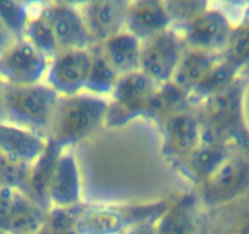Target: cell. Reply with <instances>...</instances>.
<instances>
[{
    "label": "cell",
    "instance_id": "cell-29",
    "mask_svg": "<svg viewBox=\"0 0 249 234\" xmlns=\"http://www.w3.org/2000/svg\"><path fill=\"white\" fill-rule=\"evenodd\" d=\"M171 17L172 26H179L190 21L210 5V0H162Z\"/></svg>",
    "mask_w": 249,
    "mask_h": 234
},
{
    "label": "cell",
    "instance_id": "cell-8",
    "mask_svg": "<svg viewBox=\"0 0 249 234\" xmlns=\"http://www.w3.org/2000/svg\"><path fill=\"white\" fill-rule=\"evenodd\" d=\"M186 48L178 31L174 27L143 39L140 70L158 84L171 82Z\"/></svg>",
    "mask_w": 249,
    "mask_h": 234
},
{
    "label": "cell",
    "instance_id": "cell-35",
    "mask_svg": "<svg viewBox=\"0 0 249 234\" xmlns=\"http://www.w3.org/2000/svg\"><path fill=\"white\" fill-rule=\"evenodd\" d=\"M22 1L28 6V9H30L31 13H32V11L42 9L43 6L47 5V4L49 3V1H52V0H22Z\"/></svg>",
    "mask_w": 249,
    "mask_h": 234
},
{
    "label": "cell",
    "instance_id": "cell-7",
    "mask_svg": "<svg viewBox=\"0 0 249 234\" xmlns=\"http://www.w3.org/2000/svg\"><path fill=\"white\" fill-rule=\"evenodd\" d=\"M199 187L198 197L205 209L217 210L236 201L249 190V159L233 151Z\"/></svg>",
    "mask_w": 249,
    "mask_h": 234
},
{
    "label": "cell",
    "instance_id": "cell-37",
    "mask_svg": "<svg viewBox=\"0 0 249 234\" xmlns=\"http://www.w3.org/2000/svg\"><path fill=\"white\" fill-rule=\"evenodd\" d=\"M219 3H226L231 6H242L244 9L243 0H219Z\"/></svg>",
    "mask_w": 249,
    "mask_h": 234
},
{
    "label": "cell",
    "instance_id": "cell-32",
    "mask_svg": "<svg viewBox=\"0 0 249 234\" xmlns=\"http://www.w3.org/2000/svg\"><path fill=\"white\" fill-rule=\"evenodd\" d=\"M18 39L15 34L0 21V56L13 45V43Z\"/></svg>",
    "mask_w": 249,
    "mask_h": 234
},
{
    "label": "cell",
    "instance_id": "cell-19",
    "mask_svg": "<svg viewBox=\"0 0 249 234\" xmlns=\"http://www.w3.org/2000/svg\"><path fill=\"white\" fill-rule=\"evenodd\" d=\"M64 148L48 138L47 145L38 159L30 166L27 187L23 193L35 200L38 205L49 211L52 209L49 202V187L56 168L57 160L64 151Z\"/></svg>",
    "mask_w": 249,
    "mask_h": 234
},
{
    "label": "cell",
    "instance_id": "cell-24",
    "mask_svg": "<svg viewBox=\"0 0 249 234\" xmlns=\"http://www.w3.org/2000/svg\"><path fill=\"white\" fill-rule=\"evenodd\" d=\"M239 70L234 67L232 64L221 57L216 63V65L209 71L204 80L188 94V100L193 107L198 106L202 101H204L210 95L215 94L219 90L233 82L238 77Z\"/></svg>",
    "mask_w": 249,
    "mask_h": 234
},
{
    "label": "cell",
    "instance_id": "cell-14",
    "mask_svg": "<svg viewBox=\"0 0 249 234\" xmlns=\"http://www.w3.org/2000/svg\"><path fill=\"white\" fill-rule=\"evenodd\" d=\"M128 1L130 0H93L80 9L95 44L126 28Z\"/></svg>",
    "mask_w": 249,
    "mask_h": 234
},
{
    "label": "cell",
    "instance_id": "cell-30",
    "mask_svg": "<svg viewBox=\"0 0 249 234\" xmlns=\"http://www.w3.org/2000/svg\"><path fill=\"white\" fill-rule=\"evenodd\" d=\"M30 165L13 161L0 154V185L15 188L25 192L27 187Z\"/></svg>",
    "mask_w": 249,
    "mask_h": 234
},
{
    "label": "cell",
    "instance_id": "cell-42",
    "mask_svg": "<svg viewBox=\"0 0 249 234\" xmlns=\"http://www.w3.org/2000/svg\"><path fill=\"white\" fill-rule=\"evenodd\" d=\"M37 234H42V232H39V233H37Z\"/></svg>",
    "mask_w": 249,
    "mask_h": 234
},
{
    "label": "cell",
    "instance_id": "cell-23",
    "mask_svg": "<svg viewBox=\"0 0 249 234\" xmlns=\"http://www.w3.org/2000/svg\"><path fill=\"white\" fill-rule=\"evenodd\" d=\"M190 106L192 105L188 100V94L176 87L172 82H167L158 85L148 105L144 117L160 125L167 116L174 114L175 111Z\"/></svg>",
    "mask_w": 249,
    "mask_h": 234
},
{
    "label": "cell",
    "instance_id": "cell-18",
    "mask_svg": "<svg viewBox=\"0 0 249 234\" xmlns=\"http://www.w3.org/2000/svg\"><path fill=\"white\" fill-rule=\"evenodd\" d=\"M232 152L233 150L225 145L200 142L174 167L187 180L200 185Z\"/></svg>",
    "mask_w": 249,
    "mask_h": 234
},
{
    "label": "cell",
    "instance_id": "cell-9",
    "mask_svg": "<svg viewBox=\"0 0 249 234\" xmlns=\"http://www.w3.org/2000/svg\"><path fill=\"white\" fill-rule=\"evenodd\" d=\"M49 61L25 38H18L0 56V78L8 85H30L44 82Z\"/></svg>",
    "mask_w": 249,
    "mask_h": 234
},
{
    "label": "cell",
    "instance_id": "cell-13",
    "mask_svg": "<svg viewBox=\"0 0 249 234\" xmlns=\"http://www.w3.org/2000/svg\"><path fill=\"white\" fill-rule=\"evenodd\" d=\"M199 197L188 193L171 201L155 223L157 234H207L208 219Z\"/></svg>",
    "mask_w": 249,
    "mask_h": 234
},
{
    "label": "cell",
    "instance_id": "cell-6",
    "mask_svg": "<svg viewBox=\"0 0 249 234\" xmlns=\"http://www.w3.org/2000/svg\"><path fill=\"white\" fill-rule=\"evenodd\" d=\"M172 27L178 31L187 48L222 56L231 42L236 23L224 9L210 4L186 23Z\"/></svg>",
    "mask_w": 249,
    "mask_h": 234
},
{
    "label": "cell",
    "instance_id": "cell-11",
    "mask_svg": "<svg viewBox=\"0 0 249 234\" xmlns=\"http://www.w3.org/2000/svg\"><path fill=\"white\" fill-rule=\"evenodd\" d=\"M159 128L162 137V154L172 166L200 143L202 125L193 106L175 111L160 123Z\"/></svg>",
    "mask_w": 249,
    "mask_h": 234
},
{
    "label": "cell",
    "instance_id": "cell-27",
    "mask_svg": "<svg viewBox=\"0 0 249 234\" xmlns=\"http://www.w3.org/2000/svg\"><path fill=\"white\" fill-rule=\"evenodd\" d=\"M83 206L85 202L71 207H52L42 234H81L77 223Z\"/></svg>",
    "mask_w": 249,
    "mask_h": 234
},
{
    "label": "cell",
    "instance_id": "cell-5",
    "mask_svg": "<svg viewBox=\"0 0 249 234\" xmlns=\"http://www.w3.org/2000/svg\"><path fill=\"white\" fill-rule=\"evenodd\" d=\"M158 85L141 70L120 76L110 94L105 125L120 127L137 117H144Z\"/></svg>",
    "mask_w": 249,
    "mask_h": 234
},
{
    "label": "cell",
    "instance_id": "cell-39",
    "mask_svg": "<svg viewBox=\"0 0 249 234\" xmlns=\"http://www.w3.org/2000/svg\"><path fill=\"white\" fill-rule=\"evenodd\" d=\"M3 87H4V83L3 81H1V78H0V93H1V90H3Z\"/></svg>",
    "mask_w": 249,
    "mask_h": 234
},
{
    "label": "cell",
    "instance_id": "cell-20",
    "mask_svg": "<svg viewBox=\"0 0 249 234\" xmlns=\"http://www.w3.org/2000/svg\"><path fill=\"white\" fill-rule=\"evenodd\" d=\"M95 47L120 76L140 70L142 40L128 31H121Z\"/></svg>",
    "mask_w": 249,
    "mask_h": 234
},
{
    "label": "cell",
    "instance_id": "cell-10",
    "mask_svg": "<svg viewBox=\"0 0 249 234\" xmlns=\"http://www.w3.org/2000/svg\"><path fill=\"white\" fill-rule=\"evenodd\" d=\"M92 65L90 49H62L49 61L44 82L60 97L85 92Z\"/></svg>",
    "mask_w": 249,
    "mask_h": 234
},
{
    "label": "cell",
    "instance_id": "cell-2",
    "mask_svg": "<svg viewBox=\"0 0 249 234\" xmlns=\"http://www.w3.org/2000/svg\"><path fill=\"white\" fill-rule=\"evenodd\" d=\"M109 99L82 92L59 97L47 138L64 149L73 147L105 125Z\"/></svg>",
    "mask_w": 249,
    "mask_h": 234
},
{
    "label": "cell",
    "instance_id": "cell-31",
    "mask_svg": "<svg viewBox=\"0 0 249 234\" xmlns=\"http://www.w3.org/2000/svg\"><path fill=\"white\" fill-rule=\"evenodd\" d=\"M15 188L0 185V231H3L8 222L11 207H13L14 197H15Z\"/></svg>",
    "mask_w": 249,
    "mask_h": 234
},
{
    "label": "cell",
    "instance_id": "cell-25",
    "mask_svg": "<svg viewBox=\"0 0 249 234\" xmlns=\"http://www.w3.org/2000/svg\"><path fill=\"white\" fill-rule=\"evenodd\" d=\"M90 50H92V65L88 73L85 92L98 97H110L120 75L105 60V57L100 54L95 45L90 48Z\"/></svg>",
    "mask_w": 249,
    "mask_h": 234
},
{
    "label": "cell",
    "instance_id": "cell-17",
    "mask_svg": "<svg viewBox=\"0 0 249 234\" xmlns=\"http://www.w3.org/2000/svg\"><path fill=\"white\" fill-rule=\"evenodd\" d=\"M172 27V21L162 0H130L124 30L141 40Z\"/></svg>",
    "mask_w": 249,
    "mask_h": 234
},
{
    "label": "cell",
    "instance_id": "cell-41",
    "mask_svg": "<svg viewBox=\"0 0 249 234\" xmlns=\"http://www.w3.org/2000/svg\"><path fill=\"white\" fill-rule=\"evenodd\" d=\"M212 1H219V0H210V4H212Z\"/></svg>",
    "mask_w": 249,
    "mask_h": 234
},
{
    "label": "cell",
    "instance_id": "cell-12",
    "mask_svg": "<svg viewBox=\"0 0 249 234\" xmlns=\"http://www.w3.org/2000/svg\"><path fill=\"white\" fill-rule=\"evenodd\" d=\"M54 31L59 49H90L95 43L81 10L52 0L40 9Z\"/></svg>",
    "mask_w": 249,
    "mask_h": 234
},
{
    "label": "cell",
    "instance_id": "cell-33",
    "mask_svg": "<svg viewBox=\"0 0 249 234\" xmlns=\"http://www.w3.org/2000/svg\"><path fill=\"white\" fill-rule=\"evenodd\" d=\"M231 234H249V207L243 210V212L237 217Z\"/></svg>",
    "mask_w": 249,
    "mask_h": 234
},
{
    "label": "cell",
    "instance_id": "cell-34",
    "mask_svg": "<svg viewBox=\"0 0 249 234\" xmlns=\"http://www.w3.org/2000/svg\"><path fill=\"white\" fill-rule=\"evenodd\" d=\"M157 222H144V223L133 224L128 227L122 234H157L155 229Z\"/></svg>",
    "mask_w": 249,
    "mask_h": 234
},
{
    "label": "cell",
    "instance_id": "cell-36",
    "mask_svg": "<svg viewBox=\"0 0 249 234\" xmlns=\"http://www.w3.org/2000/svg\"><path fill=\"white\" fill-rule=\"evenodd\" d=\"M56 1L68 4V5L73 6V8L81 9V8H83L85 5H87V4H89L90 1H93V0H56Z\"/></svg>",
    "mask_w": 249,
    "mask_h": 234
},
{
    "label": "cell",
    "instance_id": "cell-40",
    "mask_svg": "<svg viewBox=\"0 0 249 234\" xmlns=\"http://www.w3.org/2000/svg\"><path fill=\"white\" fill-rule=\"evenodd\" d=\"M0 234H8V233H5V232H3V231H0Z\"/></svg>",
    "mask_w": 249,
    "mask_h": 234
},
{
    "label": "cell",
    "instance_id": "cell-4",
    "mask_svg": "<svg viewBox=\"0 0 249 234\" xmlns=\"http://www.w3.org/2000/svg\"><path fill=\"white\" fill-rule=\"evenodd\" d=\"M171 201L150 204H85L78 217L81 234H122L128 227L157 222Z\"/></svg>",
    "mask_w": 249,
    "mask_h": 234
},
{
    "label": "cell",
    "instance_id": "cell-28",
    "mask_svg": "<svg viewBox=\"0 0 249 234\" xmlns=\"http://www.w3.org/2000/svg\"><path fill=\"white\" fill-rule=\"evenodd\" d=\"M31 10L22 0H0V21L18 38H22Z\"/></svg>",
    "mask_w": 249,
    "mask_h": 234
},
{
    "label": "cell",
    "instance_id": "cell-22",
    "mask_svg": "<svg viewBox=\"0 0 249 234\" xmlns=\"http://www.w3.org/2000/svg\"><path fill=\"white\" fill-rule=\"evenodd\" d=\"M48 210L38 205L26 193L16 189L13 207L3 232L8 234H37L47 222Z\"/></svg>",
    "mask_w": 249,
    "mask_h": 234
},
{
    "label": "cell",
    "instance_id": "cell-1",
    "mask_svg": "<svg viewBox=\"0 0 249 234\" xmlns=\"http://www.w3.org/2000/svg\"><path fill=\"white\" fill-rule=\"evenodd\" d=\"M244 82L237 77L224 89L200 102L197 107L202 135L200 142L221 144L249 151V132L243 118Z\"/></svg>",
    "mask_w": 249,
    "mask_h": 234
},
{
    "label": "cell",
    "instance_id": "cell-15",
    "mask_svg": "<svg viewBox=\"0 0 249 234\" xmlns=\"http://www.w3.org/2000/svg\"><path fill=\"white\" fill-rule=\"evenodd\" d=\"M48 138L30 128L0 120V154L13 161L32 165L47 145Z\"/></svg>",
    "mask_w": 249,
    "mask_h": 234
},
{
    "label": "cell",
    "instance_id": "cell-26",
    "mask_svg": "<svg viewBox=\"0 0 249 234\" xmlns=\"http://www.w3.org/2000/svg\"><path fill=\"white\" fill-rule=\"evenodd\" d=\"M23 38L27 39L33 47L37 48L48 59L54 57L55 54L60 50L54 31L40 9L31 13V17L26 26Z\"/></svg>",
    "mask_w": 249,
    "mask_h": 234
},
{
    "label": "cell",
    "instance_id": "cell-16",
    "mask_svg": "<svg viewBox=\"0 0 249 234\" xmlns=\"http://www.w3.org/2000/svg\"><path fill=\"white\" fill-rule=\"evenodd\" d=\"M52 207H71L82 204V187L77 159L71 148L60 155L49 187Z\"/></svg>",
    "mask_w": 249,
    "mask_h": 234
},
{
    "label": "cell",
    "instance_id": "cell-38",
    "mask_svg": "<svg viewBox=\"0 0 249 234\" xmlns=\"http://www.w3.org/2000/svg\"><path fill=\"white\" fill-rule=\"evenodd\" d=\"M243 5H244V9L249 11V0H243Z\"/></svg>",
    "mask_w": 249,
    "mask_h": 234
},
{
    "label": "cell",
    "instance_id": "cell-3",
    "mask_svg": "<svg viewBox=\"0 0 249 234\" xmlns=\"http://www.w3.org/2000/svg\"><path fill=\"white\" fill-rule=\"evenodd\" d=\"M60 95L45 82L4 84L0 93V120L48 135Z\"/></svg>",
    "mask_w": 249,
    "mask_h": 234
},
{
    "label": "cell",
    "instance_id": "cell-21",
    "mask_svg": "<svg viewBox=\"0 0 249 234\" xmlns=\"http://www.w3.org/2000/svg\"><path fill=\"white\" fill-rule=\"evenodd\" d=\"M222 56L204 50L186 48L181 60L175 70L171 82L176 87L190 94L216 65Z\"/></svg>",
    "mask_w": 249,
    "mask_h": 234
}]
</instances>
